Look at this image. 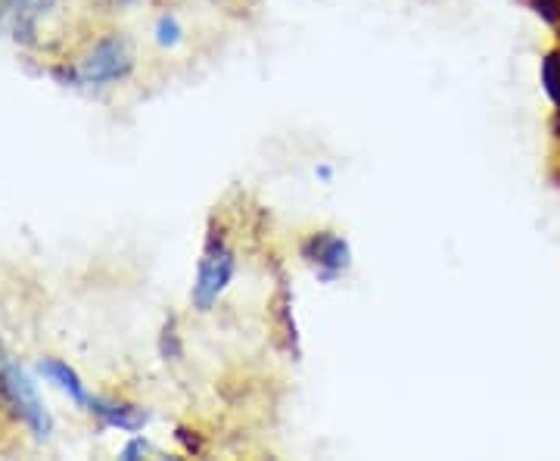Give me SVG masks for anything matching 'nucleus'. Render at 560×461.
Here are the masks:
<instances>
[{
  "mask_svg": "<svg viewBox=\"0 0 560 461\" xmlns=\"http://www.w3.org/2000/svg\"><path fill=\"white\" fill-rule=\"evenodd\" d=\"M180 38H184V28H180L178 16L165 13L156 20V44L160 47H178Z\"/></svg>",
  "mask_w": 560,
  "mask_h": 461,
  "instance_id": "nucleus-8",
  "label": "nucleus"
},
{
  "mask_svg": "<svg viewBox=\"0 0 560 461\" xmlns=\"http://www.w3.org/2000/svg\"><path fill=\"white\" fill-rule=\"evenodd\" d=\"M0 402L7 408L16 412V418L35 434V437H50L54 422H50V412L44 408L35 383L28 378V371L22 368L20 361H13L10 356H0Z\"/></svg>",
  "mask_w": 560,
  "mask_h": 461,
  "instance_id": "nucleus-3",
  "label": "nucleus"
},
{
  "mask_svg": "<svg viewBox=\"0 0 560 461\" xmlns=\"http://www.w3.org/2000/svg\"><path fill=\"white\" fill-rule=\"evenodd\" d=\"M237 275V253L231 250L228 238L221 231H209L206 243H202L200 265H197V278H194V290H190V302L197 312H212L219 300L228 293V287Z\"/></svg>",
  "mask_w": 560,
  "mask_h": 461,
  "instance_id": "nucleus-2",
  "label": "nucleus"
},
{
  "mask_svg": "<svg viewBox=\"0 0 560 461\" xmlns=\"http://www.w3.org/2000/svg\"><path fill=\"white\" fill-rule=\"evenodd\" d=\"M162 356L165 359H180V341H178V331H175V321H168L165 324V331H162V343H160Z\"/></svg>",
  "mask_w": 560,
  "mask_h": 461,
  "instance_id": "nucleus-9",
  "label": "nucleus"
},
{
  "mask_svg": "<svg viewBox=\"0 0 560 461\" xmlns=\"http://www.w3.org/2000/svg\"><path fill=\"white\" fill-rule=\"evenodd\" d=\"M315 175H318L320 181H334V169H330V165H318Z\"/></svg>",
  "mask_w": 560,
  "mask_h": 461,
  "instance_id": "nucleus-12",
  "label": "nucleus"
},
{
  "mask_svg": "<svg viewBox=\"0 0 560 461\" xmlns=\"http://www.w3.org/2000/svg\"><path fill=\"white\" fill-rule=\"evenodd\" d=\"M38 371L50 383H57L62 393H66L69 400L75 402V405H81V408H88V405H91V393L84 390V383H81V378H79V374H75V368H69L66 361H60V359H40Z\"/></svg>",
  "mask_w": 560,
  "mask_h": 461,
  "instance_id": "nucleus-6",
  "label": "nucleus"
},
{
  "mask_svg": "<svg viewBox=\"0 0 560 461\" xmlns=\"http://www.w3.org/2000/svg\"><path fill=\"white\" fill-rule=\"evenodd\" d=\"M541 84H545L548 97L558 103L560 110V50L548 54L545 62H541Z\"/></svg>",
  "mask_w": 560,
  "mask_h": 461,
  "instance_id": "nucleus-7",
  "label": "nucleus"
},
{
  "mask_svg": "<svg viewBox=\"0 0 560 461\" xmlns=\"http://www.w3.org/2000/svg\"><path fill=\"white\" fill-rule=\"evenodd\" d=\"M150 452H153V446L143 440V437H135V440H131L128 446H125V449H121V459L138 461V459H143V456H150Z\"/></svg>",
  "mask_w": 560,
  "mask_h": 461,
  "instance_id": "nucleus-11",
  "label": "nucleus"
},
{
  "mask_svg": "<svg viewBox=\"0 0 560 461\" xmlns=\"http://www.w3.org/2000/svg\"><path fill=\"white\" fill-rule=\"evenodd\" d=\"M302 260L324 284H337L352 265V246L337 231H315L302 243Z\"/></svg>",
  "mask_w": 560,
  "mask_h": 461,
  "instance_id": "nucleus-4",
  "label": "nucleus"
},
{
  "mask_svg": "<svg viewBox=\"0 0 560 461\" xmlns=\"http://www.w3.org/2000/svg\"><path fill=\"white\" fill-rule=\"evenodd\" d=\"M91 415H97L106 427H116L121 434H140L147 427V412H140L135 405L119 400H101V396H91L88 405Z\"/></svg>",
  "mask_w": 560,
  "mask_h": 461,
  "instance_id": "nucleus-5",
  "label": "nucleus"
},
{
  "mask_svg": "<svg viewBox=\"0 0 560 461\" xmlns=\"http://www.w3.org/2000/svg\"><path fill=\"white\" fill-rule=\"evenodd\" d=\"M135 72V50L128 38L121 35H106L101 38L72 69H57L54 76L72 88H109L119 84Z\"/></svg>",
  "mask_w": 560,
  "mask_h": 461,
  "instance_id": "nucleus-1",
  "label": "nucleus"
},
{
  "mask_svg": "<svg viewBox=\"0 0 560 461\" xmlns=\"http://www.w3.org/2000/svg\"><path fill=\"white\" fill-rule=\"evenodd\" d=\"M529 7H533L548 25H558L560 22V0H529Z\"/></svg>",
  "mask_w": 560,
  "mask_h": 461,
  "instance_id": "nucleus-10",
  "label": "nucleus"
}]
</instances>
